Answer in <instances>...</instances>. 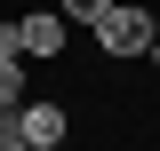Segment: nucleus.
Wrapping results in <instances>:
<instances>
[{
  "label": "nucleus",
  "mask_w": 160,
  "mask_h": 151,
  "mask_svg": "<svg viewBox=\"0 0 160 151\" xmlns=\"http://www.w3.org/2000/svg\"><path fill=\"white\" fill-rule=\"evenodd\" d=\"M144 72H152V80H160V40H152V48H144Z\"/></svg>",
  "instance_id": "nucleus-7"
},
{
  "label": "nucleus",
  "mask_w": 160,
  "mask_h": 151,
  "mask_svg": "<svg viewBox=\"0 0 160 151\" xmlns=\"http://www.w3.org/2000/svg\"><path fill=\"white\" fill-rule=\"evenodd\" d=\"M0 64H24V48H16V16H0Z\"/></svg>",
  "instance_id": "nucleus-6"
},
{
  "label": "nucleus",
  "mask_w": 160,
  "mask_h": 151,
  "mask_svg": "<svg viewBox=\"0 0 160 151\" xmlns=\"http://www.w3.org/2000/svg\"><path fill=\"white\" fill-rule=\"evenodd\" d=\"M104 8H112V0H56V16H64V24H80V32H96Z\"/></svg>",
  "instance_id": "nucleus-5"
},
{
  "label": "nucleus",
  "mask_w": 160,
  "mask_h": 151,
  "mask_svg": "<svg viewBox=\"0 0 160 151\" xmlns=\"http://www.w3.org/2000/svg\"><path fill=\"white\" fill-rule=\"evenodd\" d=\"M32 95V64H0V112H16Z\"/></svg>",
  "instance_id": "nucleus-4"
},
{
  "label": "nucleus",
  "mask_w": 160,
  "mask_h": 151,
  "mask_svg": "<svg viewBox=\"0 0 160 151\" xmlns=\"http://www.w3.org/2000/svg\"><path fill=\"white\" fill-rule=\"evenodd\" d=\"M64 40H72V24H64L56 8H24V16H16V48H24V64H56Z\"/></svg>",
  "instance_id": "nucleus-3"
},
{
  "label": "nucleus",
  "mask_w": 160,
  "mask_h": 151,
  "mask_svg": "<svg viewBox=\"0 0 160 151\" xmlns=\"http://www.w3.org/2000/svg\"><path fill=\"white\" fill-rule=\"evenodd\" d=\"M88 40H96L104 64H144V48L160 40V8H152V0H112Z\"/></svg>",
  "instance_id": "nucleus-1"
},
{
  "label": "nucleus",
  "mask_w": 160,
  "mask_h": 151,
  "mask_svg": "<svg viewBox=\"0 0 160 151\" xmlns=\"http://www.w3.org/2000/svg\"><path fill=\"white\" fill-rule=\"evenodd\" d=\"M16 135L32 151H64V135H72V112H64L56 95H24L16 103Z\"/></svg>",
  "instance_id": "nucleus-2"
}]
</instances>
